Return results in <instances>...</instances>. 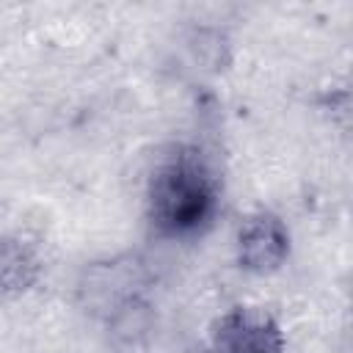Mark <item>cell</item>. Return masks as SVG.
<instances>
[{
	"label": "cell",
	"instance_id": "1",
	"mask_svg": "<svg viewBox=\"0 0 353 353\" xmlns=\"http://www.w3.org/2000/svg\"><path fill=\"white\" fill-rule=\"evenodd\" d=\"M218 176L193 146H176L152 171L146 207L149 223L163 237H193L218 210Z\"/></svg>",
	"mask_w": 353,
	"mask_h": 353
},
{
	"label": "cell",
	"instance_id": "2",
	"mask_svg": "<svg viewBox=\"0 0 353 353\" xmlns=\"http://www.w3.org/2000/svg\"><path fill=\"white\" fill-rule=\"evenodd\" d=\"M284 331L259 306H234L212 325V353H284Z\"/></svg>",
	"mask_w": 353,
	"mask_h": 353
},
{
	"label": "cell",
	"instance_id": "3",
	"mask_svg": "<svg viewBox=\"0 0 353 353\" xmlns=\"http://www.w3.org/2000/svg\"><path fill=\"white\" fill-rule=\"evenodd\" d=\"M290 254V232L284 221L268 210L248 215L237 232V262L248 273H273Z\"/></svg>",
	"mask_w": 353,
	"mask_h": 353
},
{
	"label": "cell",
	"instance_id": "4",
	"mask_svg": "<svg viewBox=\"0 0 353 353\" xmlns=\"http://www.w3.org/2000/svg\"><path fill=\"white\" fill-rule=\"evenodd\" d=\"M39 276L36 256L17 240H0V298L25 292Z\"/></svg>",
	"mask_w": 353,
	"mask_h": 353
}]
</instances>
